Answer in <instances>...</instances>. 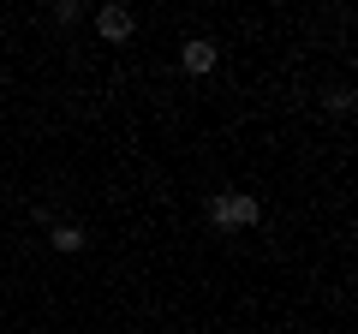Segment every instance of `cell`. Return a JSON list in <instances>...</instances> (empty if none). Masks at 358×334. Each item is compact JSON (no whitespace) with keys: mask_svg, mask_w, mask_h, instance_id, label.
Returning a JSON list of instances; mask_svg holds the SVG:
<instances>
[{"mask_svg":"<svg viewBox=\"0 0 358 334\" xmlns=\"http://www.w3.org/2000/svg\"><path fill=\"white\" fill-rule=\"evenodd\" d=\"M209 221H215L221 233H251L257 221H263V203H257L251 191H215L209 197Z\"/></svg>","mask_w":358,"mask_h":334,"instance_id":"obj_1","label":"cell"},{"mask_svg":"<svg viewBox=\"0 0 358 334\" xmlns=\"http://www.w3.org/2000/svg\"><path fill=\"white\" fill-rule=\"evenodd\" d=\"M215 66H221V48L209 36H185V42H179V72H185V78H209Z\"/></svg>","mask_w":358,"mask_h":334,"instance_id":"obj_2","label":"cell"},{"mask_svg":"<svg viewBox=\"0 0 358 334\" xmlns=\"http://www.w3.org/2000/svg\"><path fill=\"white\" fill-rule=\"evenodd\" d=\"M131 30H138V13L131 6H120V0L96 6V36L102 42H131Z\"/></svg>","mask_w":358,"mask_h":334,"instance_id":"obj_3","label":"cell"},{"mask_svg":"<svg viewBox=\"0 0 358 334\" xmlns=\"http://www.w3.org/2000/svg\"><path fill=\"white\" fill-rule=\"evenodd\" d=\"M48 245L60 251V257H78L90 239H84V227H78V221H54V227H48Z\"/></svg>","mask_w":358,"mask_h":334,"instance_id":"obj_4","label":"cell"},{"mask_svg":"<svg viewBox=\"0 0 358 334\" xmlns=\"http://www.w3.org/2000/svg\"><path fill=\"white\" fill-rule=\"evenodd\" d=\"M54 18L72 30V24H84V6H78V0H60V6H54Z\"/></svg>","mask_w":358,"mask_h":334,"instance_id":"obj_5","label":"cell"},{"mask_svg":"<svg viewBox=\"0 0 358 334\" xmlns=\"http://www.w3.org/2000/svg\"><path fill=\"white\" fill-rule=\"evenodd\" d=\"M329 114H352V90H346V84L329 90Z\"/></svg>","mask_w":358,"mask_h":334,"instance_id":"obj_6","label":"cell"}]
</instances>
